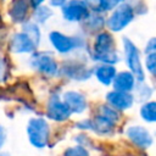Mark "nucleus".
I'll return each mask as SVG.
<instances>
[{"label": "nucleus", "instance_id": "f257e3e1", "mask_svg": "<svg viewBox=\"0 0 156 156\" xmlns=\"http://www.w3.org/2000/svg\"><path fill=\"white\" fill-rule=\"evenodd\" d=\"M91 57L99 63H106L113 66L119 61L118 52L115 50V39L111 33L100 32L95 37Z\"/></svg>", "mask_w": 156, "mask_h": 156}, {"label": "nucleus", "instance_id": "f03ea898", "mask_svg": "<svg viewBox=\"0 0 156 156\" xmlns=\"http://www.w3.org/2000/svg\"><path fill=\"white\" fill-rule=\"evenodd\" d=\"M26 129L30 145L37 149H44L48 145L50 138V126L46 119L41 117L30 118Z\"/></svg>", "mask_w": 156, "mask_h": 156}, {"label": "nucleus", "instance_id": "7ed1b4c3", "mask_svg": "<svg viewBox=\"0 0 156 156\" xmlns=\"http://www.w3.org/2000/svg\"><path fill=\"white\" fill-rule=\"evenodd\" d=\"M123 51H124L126 63L129 71L136 77L138 82H144L145 72H144V67L140 58V51L136 48V45L130 39L123 38Z\"/></svg>", "mask_w": 156, "mask_h": 156}, {"label": "nucleus", "instance_id": "20e7f679", "mask_svg": "<svg viewBox=\"0 0 156 156\" xmlns=\"http://www.w3.org/2000/svg\"><path fill=\"white\" fill-rule=\"evenodd\" d=\"M134 7L124 2L112 11V13L108 16L106 21V26L112 32H121L134 20Z\"/></svg>", "mask_w": 156, "mask_h": 156}, {"label": "nucleus", "instance_id": "39448f33", "mask_svg": "<svg viewBox=\"0 0 156 156\" xmlns=\"http://www.w3.org/2000/svg\"><path fill=\"white\" fill-rule=\"evenodd\" d=\"M49 40L52 48L62 55L69 54L73 50L83 46V40L78 37H71L58 30H52L49 33Z\"/></svg>", "mask_w": 156, "mask_h": 156}, {"label": "nucleus", "instance_id": "423d86ee", "mask_svg": "<svg viewBox=\"0 0 156 156\" xmlns=\"http://www.w3.org/2000/svg\"><path fill=\"white\" fill-rule=\"evenodd\" d=\"M29 66L46 76H55L58 71L57 62L49 52H33L29 58Z\"/></svg>", "mask_w": 156, "mask_h": 156}, {"label": "nucleus", "instance_id": "0eeeda50", "mask_svg": "<svg viewBox=\"0 0 156 156\" xmlns=\"http://www.w3.org/2000/svg\"><path fill=\"white\" fill-rule=\"evenodd\" d=\"M46 115L51 121L55 122H65L72 115L68 105L58 94H52L48 101Z\"/></svg>", "mask_w": 156, "mask_h": 156}, {"label": "nucleus", "instance_id": "6e6552de", "mask_svg": "<svg viewBox=\"0 0 156 156\" xmlns=\"http://www.w3.org/2000/svg\"><path fill=\"white\" fill-rule=\"evenodd\" d=\"M62 17L68 22H80L84 21L90 11L89 6L83 0H68L61 7Z\"/></svg>", "mask_w": 156, "mask_h": 156}, {"label": "nucleus", "instance_id": "1a4fd4ad", "mask_svg": "<svg viewBox=\"0 0 156 156\" xmlns=\"http://www.w3.org/2000/svg\"><path fill=\"white\" fill-rule=\"evenodd\" d=\"M106 101H107V105H110L115 110L124 111V110L130 108L134 105L135 96L132 93L112 90L106 94Z\"/></svg>", "mask_w": 156, "mask_h": 156}, {"label": "nucleus", "instance_id": "9d476101", "mask_svg": "<svg viewBox=\"0 0 156 156\" xmlns=\"http://www.w3.org/2000/svg\"><path fill=\"white\" fill-rule=\"evenodd\" d=\"M127 136L134 145L141 149H146L151 146L154 141L150 132L143 126H130L127 129Z\"/></svg>", "mask_w": 156, "mask_h": 156}, {"label": "nucleus", "instance_id": "9b49d317", "mask_svg": "<svg viewBox=\"0 0 156 156\" xmlns=\"http://www.w3.org/2000/svg\"><path fill=\"white\" fill-rule=\"evenodd\" d=\"M35 44L33 40L23 32L16 33L10 40V49L15 54H30L35 50Z\"/></svg>", "mask_w": 156, "mask_h": 156}, {"label": "nucleus", "instance_id": "f8f14e48", "mask_svg": "<svg viewBox=\"0 0 156 156\" xmlns=\"http://www.w3.org/2000/svg\"><path fill=\"white\" fill-rule=\"evenodd\" d=\"M62 99L65 100V102L68 105L69 110L72 113H83L85 110H87V106H88V102H87V99L85 96L79 93V91H76V90H68L63 94Z\"/></svg>", "mask_w": 156, "mask_h": 156}, {"label": "nucleus", "instance_id": "ddd939ff", "mask_svg": "<svg viewBox=\"0 0 156 156\" xmlns=\"http://www.w3.org/2000/svg\"><path fill=\"white\" fill-rule=\"evenodd\" d=\"M136 82H138L136 77L130 71H122V72L117 73L112 85H113L115 90L132 93L138 84Z\"/></svg>", "mask_w": 156, "mask_h": 156}, {"label": "nucleus", "instance_id": "4468645a", "mask_svg": "<svg viewBox=\"0 0 156 156\" xmlns=\"http://www.w3.org/2000/svg\"><path fill=\"white\" fill-rule=\"evenodd\" d=\"M117 69L113 65H106V63H100L94 68V76L101 83L102 85H111L113 84V80L117 76Z\"/></svg>", "mask_w": 156, "mask_h": 156}, {"label": "nucleus", "instance_id": "2eb2a0df", "mask_svg": "<svg viewBox=\"0 0 156 156\" xmlns=\"http://www.w3.org/2000/svg\"><path fill=\"white\" fill-rule=\"evenodd\" d=\"M30 2L29 0H13L11 2L9 15L13 22H23L28 15Z\"/></svg>", "mask_w": 156, "mask_h": 156}, {"label": "nucleus", "instance_id": "dca6fc26", "mask_svg": "<svg viewBox=\"0 0 156 156\" xmlns=\"http://www.w3.org/2000/svg\"><path fill=\"white\" fill-rule=\"evenodd\" d=\"M62 72L68 76L72 79H77V80H84L88 79L91 73H94V69H88L85 66H76V65H68L66 66Z\"/></svg>", "mask_w": 156, "mask_h": 156}, {"label": "nucleus", "instance_id": "f3484780", "mask_svg": "<svg viewBox=\"0 0 156 156\" xmlns=\"http://www.w3.org/2000/svg\"><path fill=\"white\" fill-rule=\"evenodd\" d=\"M115 124L116 122L96 115L95 118L93 119V130L96 132L98 134H110L113 130Z\"/></svg>", "mask_w": 156, "mask_h": 156}, {"label": "nucleus", "instance_id": "a211bd4d", "mask_svg": "<svg viewBox=\"0 0 156 156\" xmlns=\"http://www.w3.org/2000/svg\"><path fill=\"white\" fill-rule=\"evenodd\" d=\"M22 32L26 33L35 44V46L39 45L40 39H41V32L39 28V24L37 22H32V21H27L22 23Z\"/></svg>", "mask_w": 156, "mask_h": 156}, {"label": "nucleus", "instance_id": "6ab92c4d", "mask_svg": "<svg viewBox=\"0 0 156 156\" xmlns=\"http://www.w3.org/2000/svg\"><path fill=\"white\" fill-rule=\"evenodd\" d=\"M140 117L147 123H156V101L149 100L140 106Z\"/></svg>", "mask_w": 156, "mask_h": 156}, {"label": "nucleus", "instance_id": "aec40b11", "mask_svg": "<svg viewBox=\"0 0 156 156\" xmlns=\"http://www.w3.org/2000/svg\"><path fill=\"white\" fill-rule=\"evenodd\" d=\"M83 22L85 23V27L89 30H96V29H100L101 27H104L105 18L101 15V12H90L89 16Z\"/></svg>", "mask_w": 156, "mask_h": 156}, {"label": "nucleus", "instance_id": "412c9836", "mask_svg": "<svg viewBox=\"0 0 156 156\" xmlns=\"http://www.w3.org/2000/svg\"><path fill=\"white\" fill-rule=\"evenodd\" d=\"M52 15H54V12H52V10H51L50 6L41 5V6H39V7H37L34 10L33 17H34V20H35L37 23L44 24V23H46V21L50 17H52Z\"/></svg>", "mask_w": 156, "mask_h": 156}, {"label": "nucleus", "instance_id": "4be33fe9", "mask_svg": "<svg viewBox=\"0 0 156 156\" xmlns=\"http://www.w3.org/2000/svg\"><path fill=\"white\" fill-rule=\"evenodd\" d=\"M135 98L141 102H146V101H149V99L151 98V95H152V88L149 85V84H146V83H144V82H139L138 84H136V87H135Z\"/></svg>", "mask_w": 156, "mask_h": 156}, {"label": "nucleus", "instance_id": "5701e85b", "mask_svg": "<svg viewBox=\"0 0 156 156\" xmlns=\"http://www.w3.org/2000/svg\"><path fill=\"white\" fill-rule=\"evenodd\" d=\"M99 116H102L105 118H108L113 122L117 123V121L119 119V113L117 110H115L113 107H111L110 105H100L98 108V113Z\"/></svg>", "mask_w": 156, "mask_h": 156}, {"label": "nucleus", "instance_id": "b1692460", "mask_svg": "<svg viewBox=\"0 0 156 156\" xmlns=\"http://www.w3.org/2000/svg\"><path fill=\"white\" fill-rule=\"evenodd\" d=\"M126 0H100L96 10L99 12H106V11H112L117 9L119 5L124 4Z\"/></svg>", "mask_w": 156, "mask_h": 156}, {"label": "nucleus", "instance_id": "393cba45", "mask_svg": "<svg viewBox=\"0 0 156 156\" xmlns=\"http://www.w3.org/2000/svg\"><path fill=\"white\" fill-rule=\"evenodd\" d=\"M62 156H90V154L84 145H76L67 147Z\"/></svg>", "mask_w": 156, "mask_h": 156}, {"label": "nucleus", "instance_id": "a878e982", "mask_svg": "<svg viewBox=\"0 0 156 156\" xmlns=\"http://www.w3.org/2000/svg\"><path fill=\"white\" fill-rule=\"evenodd\" d=\"M145 68L147 69V72L156 77V52H152V54H149L146 55V58H145Z\"/></svg>", "mask_w": 156, "mask_h": 156}, {"label": "nucleus", "instance_id": "bb28decb", "mask_svg": "<svg viewBox=\"0 0 156 156\" xmlns=\"http://www.w3.org/2000/svg\"><path fill=\"white\" fill-rule=\"evenodd\" d=\"M76 127L80 130H93V119H82L76 124Z\"/></svg>", "mask_w": 156, "mask_h": 156}, {"label": "nucleus", "instance_id": "cd10ccee", "mask_svg": "<svg viewBox=\"0 0 156 156\" xmlns=\"http://www.w3.org/2000/svg\"><path fill=\"white\" fill-rule=\"evenodd\" d=\"M152 52H156V38L149 39L146 43V46H145V54L146 55L152 54Z\"/></svg>", "mask_w": 156, "mask_h": 156}, {"label": "nucleus", "instance_id": "c85d7f7f", "mask_svg": "<svg viewBox=\"0 0 156 156\" xmlns=\"http://www.w3.org/2000/svg\"><path fill=\"white\" fill-rule=\"evenodd\" d=\"M5 143H6V129L2 126H0V150L2 149Z\"/></svg>", "mask_w": 156, "mask_h": 156}, {"label": "nucleus", "instance_id": "c756f323", "mask_svg": "<svg viewBox=\"0 0 156 156\" xmlns=\"http://www.w3.org/2000/svg\"><path fill=\"white\" fill-rule=\"evenodd\" d=\"M68 0H49L50 2V6L52 7H62Z\"/></svg>", "mask_w": 156, "mask_h": 156}, {"label": "nucleus", "instance_id": "7c9ffc66", "mask_svg": "<svg viewBox=\"0 0 156 156\" xmlns=\"http://www.w3.org/2000/svg\"><path fill=\"white\" fill-rule=\"evenodd\" d=\"M44 1H45V0H29L30 6H33L34 9H37V7H39V6H41Z\"/></svg>", "mask_w": 156, "mask_h": 156}, {"label": "nucleus", "instance_id": "2f4dec72", "mask_svg": "<svg viewBox=\"0 0 156 156\" xmlns=\"http://www.w3.org/2000/svg\"><path fill=\"white\" fill-rule=\"evenodd\" d=\"M83 1H84L88 6H91V7L94 6V7L96 9V7H98V5H99V1H100V0H83Z\"/></svg>", "mask_w": 156, "mask_h": 156}, {"label": "nucleus", "instance_id": "473e14b6", "mask_svg": "<svg viewBox=\"0 0 156 156\" xmlns=\"http://www.w3.org/2000/svg\"><path fill=\"white\" fill-rule=\"evenodd\" d=\"M4 72H5V65H4V61H2V58L0 57V79L2 78V76H4Z\"/></svg>", "mask_w": 156, "mask_h": 156}, {"label": "nucleus", "instance_id": "72a5a7b5", "mask_svg": "<svg viewBox=\"0 0 156 156\" xmlns=\"http://www.w3.org/2000/svg\"><path fill=\"white\" fill-rule=\"evenodd\" d=\"M0 156H9V154L5 151H0Z\"/></svg>", "mask_w": 156, "mask_h": 156}]
</instances>
